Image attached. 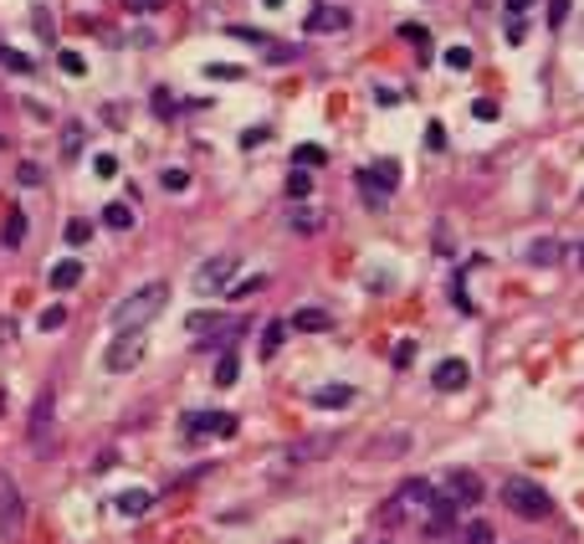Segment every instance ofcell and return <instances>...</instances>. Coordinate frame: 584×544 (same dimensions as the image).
<instances>
[{"label":"cell","instance_id":"6da1fadb","mask_svg":"<svg viewBox=\"0 0 584 544\" xmlns=\"http://www.w3.org/2000/svg\"><path fill=\"white\" fill-rule=\"evenodd\" d=\"M164 304H170V283H164V277H154V283H144V288L124 293V298L108 308V324H113V329H144L149 319H159V314H164Z\"/></svg>","mask_w":584,"mask_h":544},{"label":"cell","instance_id":"7a4b0ae2","mask_svg":"<svg viewBox=\"0 0 584 544\" xmlns=\"http://www.w3.org/2000/svg\"><path fill=\"white\" fill-rule=\"evenodd\" d=\"M503 503L518 513V519H549V513H553L549 488H543V483H533V478H507L503 483Z\"/></svg>","mask_w":584,"mask_h":544},{"label":"cell","instance_id":"3957f363","mask_svg":"<svg viewBox=\"0 0 584 544\" xmlns=\"http://www.w3.org/2000/svg\"><path fill=\"white\" fill-rule=\"evenodd\" d=\"M144 354H149V334L144 329H118L108 339V350H103V370L108 375H128V370L144 365Z\"/></svg>","mask_w":584,"mask_h":544},{"label":"cell","instance_id":"277c9868","mask_svg":"<svg viewBox=\"0 0 584 544\" xmlns=\"http://www.w3.org/2000/svg\"><path fill=\"white\" fill-rule=\"evenodd\" d=\"M236 272H241V257H236V252L206 257V262L195 267V293H200V298H210V293H226L231 283H236Z\"/></svg>","mask_w":584,"mask_h":544},{"label":"cell","instance_id":"5b68a950","mask_svg":"<svg viewBox=\"0 0 584 544\" xmlns=\"http://www.w3.org/2000/svg\"><path fill=\"white\" fill-rule=\"evenodd\" d=\"M21 529H26V503H21L16 478L0 467V539H21Z\"/></svg>","mask_w":584,"mask_h":544},{"label":"cell","instance_id":"8992f818","mask_svg":"<svg viewBox=\"0 0 584 544\" xmlns=\"http://www.w3.org/2000/svg\"><path fill=\"white\" fill-rule=\"evenodd\" d=\"M446 498H451L457 509H467V503H482V498H487V483L477 478L472 467H451V473H446Z\"/></svg>","mask_w":584,"mask_h":544},{"label":"cell","instance_id":"52a82bcc","mask_svg":"<svg viewBox=\"0 0 584 544\" xmlns=\"http://www.w3.org/2000/svg\"><path fill=\"white\" fill-rule=\"evenodd\" d=\"M185 436H236V417L231 411H190L185 417Z\"/></svg>","mask_w":584,"mask_h":544},{"label":"cell","instance_id":"ba28073f","mask_svg":"<svg viewBox=\"0 0 584 544\" xmlns=\"http://www.w3.org/2000/svg\"><path fill=\"white\" fill-rule=\"evenodd\" d=\"M451 529H457V503H451L446 493H436L426 503V534L431 539H441V534H451Z\"/></svg>","mask_w":584,"mask_h":544},{"label":"cell","instance_id":"9c48e42d","mask_svg":"<svg viewBox=\"0 0 584 544\" xmlns=\"http://www.w3.org/2000/svg\"><path fill=\"white\" fill-rule=\"evenodd\" d=\"M431 498H436V493H431V483H426V478H405V483L395 488V509H385V513H400V509H426Z\"/></svg>","mask_w":584,"mask_h":544},{"label":"cell","instance_id":"30bf717a","mask_svg":"<svg viewBox=\"0 0 584 544\" xmlns=\"http://www.w3.org/2000/svg\"><path fill=\"white\" fill-rule=\"evenodd\" d=\"M467 380H472L467 360H441V365L431 370V385H436V390H467Z\"/></svg>","mask_w":584,"mask_h":544},{"label":"cell","instance_id":"8fae6325","mask_svg":"<svg viewBox=\"0 0 584 544\" xmlns=\"http://www.w3.org/2000/svg\"><path fill=\"white\" fill-rule=\"evenodd\" d=\"M287 329H298V334H323V329H333V314L329 308H318V304H308V308H298V314L287 319Z\"/></svg>","mask_w":584,"mask_h":544},{"label":"cell","instance_id":"7c38bea8","mask_svg":"<svg viewBox=\"0 0 584 544\" xmlns=\"http://www.w3.org/2000/svg\"><path fill=\"white\" fill-rule=\"evenodd\" d=\"M113 509L124 513V519H144V513L154 509V493L149 488H124V493L113 498Z\"/></svg>","mask_w":584,"mask_h":544},{"label":"cell","instance_id":"4fadbf2b","mask_svg":"<svg viewBox=\"0 0 584 544\" xmlns=\"http://www.w3.org/2000/svg\"><path fill=\"white\" fill-rule=\"evenodd\" d=\"M283 339H287V319H267V324H262L256 360H262V365H272V360H277V350H283Z\"/></svg>","mask_w":584,"mask_h":544},{"label":"cell","instance_id":"5bb4252c","mask_svg":"<svg viewBox=\"0 0 584 544\" xmlns=\"http://www.w3.org/2000/svg\"><path fill=\"white\" fill-rule=\"evenodd\" d=\"M47 283H51L57 293H72V288L82 283V262H78V257H62V262H51Z\"/></svg>","mask_w":584,"mask_h":544},{"label":"cell","instance_id":"9a60e30c","mask_svg":"<svg viewBox=\"0 0 584 544\" xmlns=\"http://www.w3.org/2000/svg\"><path fill=\"white\" fill-rule=\"evenodd\" d=\"M21 241H26V211L11 206V211H5V226H0V247H5V252H16Z\"/></svg>","mask_w":584,"mask_h":544},{"label":"cell","instance_id":"2e32d148","mask_svg":"<svg viewBox=\"0 0 584 544\" xmlns=\"http://www.w3.org/2000/svg\"><path fill=\"white\" fill-rule=\"evenodd\" d=\"M364 180H369V185H379L385 195H395V185H400V164H395V160H375L369 170H364Z\"/></svg>","mask_w":584,"mask_h":544},{"label":"cell","instance_id":"e0dca14e","mask_svg":"<svg viewBox=\"0 0 584 544\" xmlns=\"http://www.w3.org/2000/svg\"><path fill=\"white\" fill-rule=\"evenodd\" d=\"M42 436L51 442V385L36 396V406H32V442H42Z\"/></svg>","mask_w":584,"mask_h":544},{"label":"cell","instance_id":"ac0fdd59","mask_svg":"<svg viewBox=\"0 0 584 544\" xmlns=\"http://www.w3.org/2000/svg\"><path fill=\"white\" fill-rule=\"evenodd\" d=\"M287 226H292L298 237H313L318 226H323V211H313V206H292V211H287Z\"/></svg>","mask_w":584,"mask_h":544},{"label":"cell","instance_id":"d6986e66","mask_svg":"<svg viewBox=\"0 0 584 544\" xmlns=\"http://www.w3.org/2000/svg\"><path fill=\"white\" fill-rule=\"evenodd\" d=\"M348 26V11H329V5H318L313 16H308V32H344Z\"/></svg>","mask_w":584,"mask_h":544},{"label":"cell","instance_id":"ffe728a7","mask_svg":"<svg viewBox=\"0 0 584 544\" xmlns=\"http://www.w3.org/2000/svg\"><path fill=\"white\" fill-rule=\"evenodd\" d=\"M0 67H5V72H16V78H32V72H36L32 57H26V52H16V47H5V42H0Z\"/></svg>","mask_w":584,"mask_h":544},{"label":"cell","instance_id":"44dd1931","mask_svg":"<svg viewBox=\"0 0 584 544\" xmlns=\"http://www.w3.org/2000/svg\"><path fill=\"white\" fill-rule=\"evenodd\" d=\"M348 400H354V385H318L313 390V406H323V411L329 406H348Z\"/></svg>","mask_w":584,"mask_h":544},{"label":"cell","instance_id":"7402d4cb","mask_svg":"<svg viewBox=\"0 0 584 544\" xmlns=\"http://www.w3.org/2000/svg\"><path fill=\"white\" fill-rule=\"evenodd\" d=\"M559 257H564V252H559V241H553V237H538L533 247H528V262H533V267H553Z\"/></svg>","mask_w":584,"mask_h":544},{"label":"cell","instance_id":"603a6c76","mask_svg":"<svg viewBox=\"0 0 584 544\" xmlns=\"http://www.w3.org/2000/svg\"><path fill=\"white\" fill-rule=\"evenodd\" d=\"M236 380H241V360H236L231 350H226L221 360H216V385H221V390H231Z\"/></svg>","mask_w":584,"mask_h":544},{"label":"cell","instance_id":"cb8c5ba5","mask_svg":"<svg viewBox=\"0 0 584 544\" xmlns=\"http://www.w3.org/2000/svg\"><path fill=\"white\" fill-rule=\"evenodd\" d=\"M62 237H67V247H88V241H93V221H88V216H72Z\"/></svg>","mask_w":584,"mask_h":544},{"label":"cell","instance_id":"d4e9b609","mask_svg":"<svg viewBox=\"0 0 584 544\" xmlns=\"http://www.w3.org/2000/svg\"><path fill=\"white\" fill-rule=\"evenodd\" d=\"M400 42H411V47L421 52V62L431 57V32L426 26H411V21H405V26H400Z\"/></svg>","mask_w":584,"mask_h":544},{"label":"cell","instance_id":"484cf974","mask_svg":"<svg viewBox=\"0 0 584 544\" xmlns=\"http://www.w3.org/2000/svg\"><path fill=\"white\" fill-rule=\"evenodd\" d=\"M103 226H113V231H128V226H134V211H128L124 201H113V206H103Z\"/></svg>","mask_w":584,"mask_h":544},{"label":"cell","instance_id":"4316f807","mask_svg":"<svg viewBox=\"0 0 584 544\" xmlns=\"http://www.w3.org/2000/svg\"><path fill=\"white\" fill-rule=\"evenodd\" d=\"M323 160H329L323 145H298V149H292V164H298V170H318Z\"/></svg>","mask_w":584,"mask_h":544},{"label":"cell","instance_id":"83f0119b","mask_svg":"<svg viewBox=\"0 0 584 544\" xmlns=\"http://www.w3.org/2000/svg\"><path fill=\"white\" fill-rule=\"evenodd\" d=\"M82 145H88V128H82V124H67V128H62V155H67V160H78Z\"/></svg>","mask_w":584,"mask_h":544},{"label":"cell","instance_id":"f1b7e54d","mask_svg":"<svg viewBox=\"0 0 584 544\" xmlns=\"http://www.w3.org/2000/svg\"><path fill=\"white\" fill-rule=\"evenodd\" d=\"M62 324H67V308H62V304H47L42 314H36V329H42V334H51V329H62Z\"/></svg>","mask_w":584,"mask_h":544},{"label":"cell","instance_id":"f546056e","mask_svg":"<svg viewBox=\"0 0 584 544\" xmlns=\"http://www.w3.org/2000/svg\"><path fill=\"white\" fill-rule=\"evenodd\" d=\"M308 191H313V170H292L287 175V195L292 201H308Z\"/></svg>","mask_w":584,"mask_h":544},{"label":"cell","instance_id":"4dcf8cb0","mask_svg":"<svg viewBox=\"0 0 584 544\" xmlns=\"http://www.w3.org/2000/svg\"><path fill=\"white\" fill-rule=\"evenodd\" d=\"M457 544H497V539H492V524H482V519H477V524H467L457 534Z\"/></svg>","mask_w":584,"mask_h":544},{"label":"cell","instance_id":"1f68e13d","mask_svg":"<svg viewBox=\"0 0 584 544\" xmlns=\"http://www.w3.org/2000/svg\"><path fill=\"white\" fill-rule=\"evenodd\" d=\"M262 288H267V277L256 272V277H246V283H231V288H226V298H252V293H262Z\"/></svg>","mask_w":584,"mask_h":544},{"label":"cell","instance_id":"d6a6232c","mask_svg":"<svg viewBox=\"0 0 584 544\" xmlns=\"http://www.w3.org/2000/svg\"><path fill=\"white\" fill-rule=\"evenodd\" d=\"M395 447H411V432H395V436H385V442H375V457H395Z\"/></svg>","mask_w":584,"mask_h":544},{"label":"cell","instance_id":"836d02e7","mask_svg":"<svg viewBox=\"0 0 584 544\" xmlns=\"http://www.w3.org/2000/svg\"><path fill=\"white\" fill-rule=\"evenodd\" d=\"M57 67H62L67 78H82V72H88V62H82L78 52H57Z\"/></svg>","mask_w":584,"mask_h":544},{"label":"cell","instance_id":"e575fe53","mask_svg":"<svg viewBox=\"0 0 584 544\" xmlns=\"http://www.w3.org/2000/svg\"><path fill=\"white\" fill-rule=\"evenodd\" d=\"M390 360H395V370H411V365H415V339H400Z\"/></svg>","mask_w":584,"mask_h":544},{"label":"cell","instance_id":"d590c367","mask_svg":"<svg viewBox=\"0 0 584 544\" xmlns=\"http://www.w3.org/2000/svg\"><path fill=\"white\" fill-rule=\"evenodd\" d=\"M206 78H221V82H231V78H246L241 67H231V62H206Z\"/></svg>","mask_w":584,"mask_h":544},{"label":"cell","instance_id":"8d00e7d4","mask_svg":"<svg viewBox=\"0 0 584 544\" xmlns=\"http://www.w3.org/2000/svg\"><path fill=\"white\" fill-rule=\"evenodd\" d=\"M16 180H21V185H42V164H36V160H21Z\"/></svg>","mask_w":584,"mask_h":544},{"label":"cell","instance_id":"74e56055","mask_svg":"<svg viewBox=\"0 0 584 544\" xmlns=\"http://www.w3.org/2000/svg\"><path fill=\"white\" fill-rule=\"evenodd\" d=\"M446 67L467 72V67H472V52H467V47H451V52H446Z\"/></svg>","mask_w":584,"mask_h":544},{"label":"cell","instance_id":"f35d334b","mask_svg":"<svg viewBox=\"0 0 584 544\" xmlns=\"http://www.w3.org/2000/svg\"><path fill=\"white\" fill-rule=\"evenodd\" d=\"M472 118L492 124V118H497V103H492V98H477V103H472Z\"/></svg>","mask_w":584,"mask_h":544},{"label":"cell","instance_id":"ab89813d","mask_svg":"<svg viewBox=\"0 0 584 544\" xmlns=\"http://www.w3.org/2000/svg\"><path fill=\"white\" fill-rule=\"evenodd\" d=\"M174 108H180V103H174V93H164V88H159V93H154V113H159V118H170Z\"/></svg>","mask_w":584,"mask_h":544},{"label":"cell","instance_id":"60d3db41","mask_svg":"<svg viewBox=\"0 0 584 544\" xmlns=\"http://www.w3.org/2000/svg\"><path fill=\"white\" fill-rule=\"evenodd\" d=\"M564 16H569V0H549V26H553V32L564 26Z\"/></svg>","mask_w":584,"mask_h":544},{"label":"cell","instance_id":"b9f144b4","mask_svg":"<svg viewBox=\"0 0 584 544\" xmlns=\"http://www.w3.org/2000/svg\"><path fill=\"white\" fill-rule=\"evenodd\" d=\"M93 170H97L103 180H113V175H118V160H113V155H97V160H93Z\"/></svg>","mask_w":584,"mask_h":544},{"label":"cell","instance_id":"7bdbcfd3","mask_svg":"<svg viewBox=\"0 0 584 544\" xmlns=\"http://www.w3.org/2000/svg\"><path fill=\"white\" fill-rule=\"evenodd\" d=\"M185 185H190L185 170H164V191H185Z\"/></svg>","mask_w":584,"mask_h":544},{"label":"cell","instance_id":"ee69618b","mask_svg":"<svg viewBox=\"0 0 584 544\" xmlns=\"http://www.w3.org/2000/svg\"><path fill=\"white\" fill-rule=\"evenodd\" d=\"M185 329H195V334H200V329H216V314H190Z\"/></svg>","mask_w":584,"mask_h":544},{"label":"cell","instance_id":"f6af8a7d","mask_svg":"<svg viewBox=\"0 0 584 544\" xmlns=\"http://www.w3.org/2000/svg\"><path fill=\"white\" fill-rule=\"evenodd\" d=\"M26 113H32V118H42V124L51 118V108H47V103H36V98H26Z\"/></svg>","mask_w":584,"mask_h":544},{"label":"cell","instance_id":"bcb514c9","mask_svg":"<svg viewBox=\"0 0 584 544\" xmlns=\"http://www.w3.org/2000/svg\"><path fill=\"white\" fill-rule=\"evenodd\" d=\"M503 5H507V16H523V11H533L538 0H503Z\"/></svg>","mask_w":584,"mask_h":544},{"label":"cell","instance_id":"7dc6e473","mask_svg":"<svg viewBox=\"0 0 584 544\" xmlns=\"http://www.w3.org/2000/svg\"><path fill=\"white\" fill-rule=\"evenodd\" d=\"M426 145H431V149H441V145H446V128H441V124H431V134H426Z\"/></svg>","mask_w":584,"mask_h":544},{"label":"cell","instance_id":"c3c4849f","mask_svg":"<svg viewBox=\"0 0 584 544\" xmlns=\"http://www.w3.org/2000/svg\"><path fill=\"white\" fill-rule=\"evenodd\" d=\"M231 36H241V42H256V47L267 42V36H262V32H246V26H231Z\"/></svg>","mask_w":584,"mask_h":544},{"label":"cell","instance_id":"681fc988","mask_svg":"<svg viewBox=\"0 0 584 544\" xmlns=\"http://www.w3.org/2000/svg\"><path fill=\"white\" fill-rule=\"evenodd\" d=\"M124 11H144V0H124Z\"/></svg>","mask_w":584,"mask_h":544},{"label":"cell","instance_id":"f907efd6","mask_svg":"<svg viewBox=\"0 0 584 544\" xmlns=\"http://www.w3.org/2000/svg\"><path fill=\"white\" fill-rule=\"evenodd\" d=\"M144 5H154V11H159V5H170V0H144Z\"/></svg>","mask_w":584,"mask_h":544},{"label":"cell","instance_id":"816d5d0a","mask_svg":"<svg viewBox=\"0 0 584 544\" xmlns=\"http://www.w3.org/2000/svg\"><path fill=\"white\" fill-rule=\"evenodd\" d=\"M283 544H302V539H283Z\"/></svg>","mask_w":584,"mask_h":544},{"label":"cell","instance_id":"f5cc1de1","mask_svg":"<svg viewBox=\"0 0 584 544\" xmlns=\"http://www.w3.org/2000/svg\"><path fill=\"white\" fill-rule=\"evenodd\" d=\"M0 149H5V134H0Z\"/></svg>","mask_w":584,"mask_h":544},{"label":"cell","instance_id":"db71d44e","mask_svg":"<svg viewBox=\"0 0 584 544\" xmlns=\"http://www.w3.org/2000/svg\"><path fill=\"white\" fill-rule=\"evenodd\" d=\"M579 262H584V247H579Z\"/></svg>","mask_w":584,"mask_h":544}]
</instances>
